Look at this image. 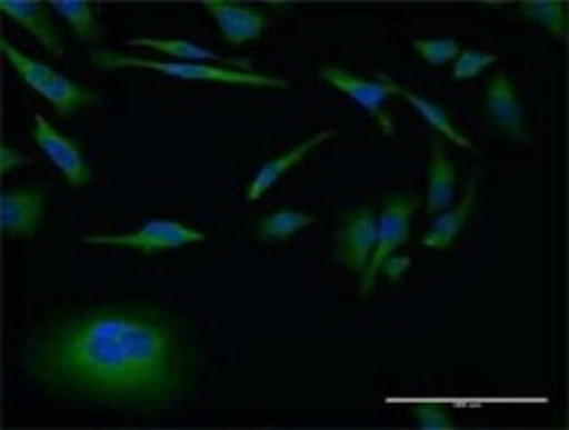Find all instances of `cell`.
<instances>
[{
  "mask_svg": "<svg viewBox=\"0 0 569 430\" xmlns=\"http://www.w3.org/2000/svg\"><path fill=\"white\" fill-rule=\"evenodd\" d=\"M187 328L153 306H91L34 330L21 364L58 397L153 412L184 399L199 373Z\"/></svg>",
  "mask_w": 569,
  "mask_h": 430,
  "instance_id": "1",
  "label": "cell"
},
{
  "mask_svg": "<svg viewBox=\"0 0 569 430\" xmlns=\"http://www.w3.org/2000/svg\"><path fill=\"white\" fill-rule=\"evenodd\" d=\"M91 64L99 71H117V69H147L158 71L162 76L180 78V80H206L221 84H240V87H258V89H292L284 78L264 76L256 71H240L232 67L219 64H197V62H158V60H141L114 51H93Z\"/></svg>",
  "mask_w": 569,
  "mask_h": 430,
  "instance_id": "2",
  "label": "cell"
},
{
  "mask_svg": "<svg viewBox=\"0 0 569 430\" xmlns=\"http://www.w3.org/2000/svg\"><path fill=\"white\" fill-rule=\"evenodd\" d=\"M3 46V53L8 62L14 67L19 78L37 93H41L46 101H49L60 119H69L76 112L84 108H101V96L97 91H91L71 78L53 71L49 64L37 62L21 53L17 46H12L8 39L0 41Z\"/></svg>",
  "mask_w": 569,
  "mask_h": 430,
  "instance_id": "3",
  "label": "cell"
},
{
  "mask_svg": "<svg viewBox=\"0 0 569 430\" xmlns=\"http://www.w3.org/2000/svg\"><path fill=\"white\" fill-rule=\"evenodd\" d=\"M206 239L208 234L203 230L189 228L169 219H153L141 226L137 232H128V234H87L82 237V244L123 247L144 256H158L160 251H173L189 244H201Z\"/></svg>",
  "mask_w": 569,
  "mask_h": 430,
  "instance_id": "4",
  "label": "cell"
},
{
  "mask_svg": "<svg viewBox=\"0 0 569 430\" xmlns=\"http://www.w3.org/2000/svg\"><path fill=\"white\" fill-rule=\"evenodd\" d=\"M419 208V197H406V194H390L383 203V212L378 217V242L373 249V256L369 260L367 271L362 273L360 282V299H365L376 284L378 273H381L383 262L395 256L397 249L406 247L410 242V223L412 214Z\"/></svg>",
  "mask_w": 569,
  "mask_h": 430,
  "instance_id": "5",
  "label": "cell"
},
{
  "mask_svg": "<svg viewBox=\"0 0 569 430\" xmlns=\"http://www.w3.org/2000/svg\"><path fill=\"white\" fill-rule=\"evenodd\" d=\"M378 242V214L371 206L342 212L336 232V260L353 273H365Z\"/></svg>",
  "mask_w": 569,
  "mask_h": 430,
  "instance_id": "6",
  "label": "cell"
},
{
  "mask_svg": "<svg viewBox=\"0 0 569 430\" xmlns=\"http://www.w3.org/2000/svg\"><path fill=\"white\" fill-rule=\"evenodd\" d=\"M32 139L37 141V147L46 153L58 169L64 176L67 184L71 189H82L93 180L91 167L87 164L80 143L60 130H56L49 121H46L41 114H34V128H32Z\"/></svg>",
  "mask_w": 569,
  "mask_h": 430,
  "instance_id": "7",
  "label": "cell"
},
{
  "mask_svg": "<svg viewBox=\"0 0 569 430\" xmlns=\"http://www.w3.org/2000/svg\"><path fill=\"white\" fill-rule=\"evenodd\" d=\"M486 117L488 121L519 143H531L527 132V114L517 89L506 71H497L486 84Z\"/></svg>",
  "mask_w": 569,
  "mask_h": 430,
  "instance_id": "8",
  "label": "cell"
},
{
  "mask_svg": "<svg viewBox=\"0 0 569 430\" xmlns=\"http://www.w3.org/2000/svg\"><path fill=\"white\" fill-rule=\"evenodd\" d=\"M319 76L323 82L347 93L349 99H353L360 108H365L378 123H381V128L388 137L395 134V123L386 112V103L392 93L381 80H365V78L347 71V69H340V67H321Z\"/></svg>",
  "mask_w": 569,
  "mask_h": 430,
  "instance_id": "9",
  "label": "cell"
},
{
  "mask_svg": "<svg viewBox=\"0 0 569 430\" xmlns=\"http://www.w3.org/2000/svg\"><path fill=\"white\" fill-rule=\"evenodd\" d=\"M203 10L210 12L214 23L219 26L223 41L230 46H244L249 41H258L269 26V17L251 6L228 3V0H206Z\"/></svg>",
  "mask_w": 569,
  "mask_h": 430,
  "instance_id": "10",
  "label": "cell"
},
{
  "mask_svg": "<svg viewBox=\"0 0 569 430\" xmlns=\"http://www.w3.org/2000/svg\"><path fill=\"white\" fill-rule=\"evenodd\" d=\"M3 208V230L10 237H34L46 208V197L41 189L17 187L10 189L0 199Z\"/></svg>",
  "mask_w": 569,
  "mask_h": 430,
  "instance_id": "11",
  "label": "cell"
},
{
  "mask_svg": "<svg viewBox=\"0 0 569 430\" xmlns=\"http://www.w3.org/2000/svg\"><path fill=\"white\" fill-rule=\"evenodd\" d=\"M0 10L23 30H28L53 58H64L62 34L49 14V3H39V0H3Z\"/></svg>",
  "mask_w": 569,
  "mask_h": 430,
  "instance_id": "12",
  "label": "cell"
},
{
  "mask_svg": "<svg viewBox=\"0 0 569 430\" xmlns=\"http://www.w3.org/2000/svg\"><path fill=\"white\" fill-rule=\"evenodd\" d=\"M336 134H338L336 130H321V132H317L315 137H310V139L297 143V147H295L290 153H284V156L273 158V160H267V162L256 171V176H253V180H251V184H249V189H247V199H249L251 203H256L262 194H267V191H269L284 173H288V171L295 169V167H299V164L306 160V156H308L310 151H315L317 147H321V143H326L328 139H333Z\"/></svg>",
  "mask_w": 569,
  "mask_h": 430,
  "instance_id": "13",
  "label": "cell"
},
{
  "mask_svg": "<svg viewBox=\"0 0 569 430\" xmlns=\"http://www.w3.org/2000/svg\"><path fill=\"white\" fill-rule=\"evenodd\" d=\"M128 46L132 48H151V51L156 53H162V56H171L176 58L178 62H197V64H219V67H232V69H240V71H253L251 62L249 60H240V58H226V56H219L214 51H210V48H203V46H197L192 41H184V39H149V37H134V39H128L126 41Z\"/></svg>",
  "mask_w": 569,
  "mask_h": 430,
  "instance_id": "14",
  "label": "cell"
},
{
  "mask_svg": "<svg viewBox=\"0 0 569 430\" xmlns=\"http://www.w3.org/2000/svg\"><path fill=\"white\" fill-rule=\"evenodd\" d=\"M456 197V167L449 162L445 141L431 139V164H429V189H426V212L431 217L442 214L451 208Z\"/></svg>",
  "mask_w": 569,
  "mask_h": 430,
  "instance_id": "15",
  "label": "cell"
},
{
  "mask_svg": "<svg viewBox=\"0 0 569 430\" xmlns=\"http://www.w3.org/2000/svg\"><path fill=\"white\" fill-rule=\"evenodd\" d=\"M479 171H473L469 184H467V191L465 197L460 199V203L449 210V212H442L433 226L429 228V232H426L421 237V244L426 249H436V251H445L453 244V239L460 234V230L465 228L471 210H473V201H477V194H479Z\"/></svg>",
  "mask_w": 569,
  "mask_h": 430,
  "instance_id": "16",
  "label": "cell"
},
{
  "mask_svg": "<svg viewBox=\"0 0 569 430\" xmlns=\"http://www.w3.org/2000/svg\"><path fill=\"white\" fill-rule=\"evenodd\" d=\"M378 80H381V82L390 89L392 96H401V99H406V101L415 108V112H417L419 117H423V121L429 123L438 134L447 137L449 141L456 143V147H460V149H465V151H471V153L477 151V149H473V143H471L465 134H460V132L456 130V126L451 123V119H449V114H447V110H445L442 106H438V103H433V101H429V99H423V96H419V93L410 91L408 87L395 82V80H392L390 76H386V73H378Z\"/></svg>",
  "mask_w": 569,
  "mask_h": 430,
  "instance_id": "17",
  "label": "cell"
},
{
  "mask_svg": "<svg viewBox=\"0 0 569 430\" xmlns=\"http://www.w3.org/2000/svg\"><path fill=\"white\" fill-rule=\"evenodd\" d=\"M53 12H58L73 30V34L84 43H97L103 39L106 30L99 23L97 8L91 3H80V0H53L49 3Z\"/></svg>",
  "mask_w": 569,
  "mask_h": 430,
  "instance_id": "18",
  "label": "cell"
},
{
  "mask_svg": "<svg viewBox=\"0 0 569 430\" xmlns=\"http://www.w3.org/2000/svg\"><path fill=\"white\" fill-rule=\"evenodd\" d=\"M317 217L299 210H278L273 214H267L258 228H256V239L262 244H273V242H284L292 234L301 232L308 226H315Z\"/></svg>",
  "mask_w": 569,
  "mask_h": 430,
  "instance_id": "19",
  "label": "cell"
},
{
  "mask_svg": "<svg viewBox=\"0 0 569 430\" xmlns=\"http://www.w3.org/2000/svg\"><path fill=\"white\" fill-rule=\"evenodd\" d=\"M521 17L551 32L560 43L567 41V3L565 0H527L517 6Z\"/></svg>",
  "mask_w": 569,
  "mask_h": 430,
  "instance_id": "20",
  "label": "cell"
},
{
  "mask_svg": "<svg viewBox=\"0 0 569 430\" xmlns=\"http://www.w3.org/2000/svg\"><path fill=\"white\" fill-rule=\"evenodd\" d=\"M412 48L431 67H442L460 56L462 43L456 39H415Z\"/></svg>",
  "mask_w": 569,
  "mask_h": 430,
  "instance_id": "21",
  "label": "cell"
},
{
  "mask_svg": "<svg viewBox=\"0 0 569 430\" xmlns=\"http://www.w3.org/2000/svg\"><path fill=\"white\" fill-rule=\"evenodd\" d=\"M497 62V56L483 53V51H473V48H462L460 56L456 58L453 64V80H471L477 78L481 71H486L490 64Z\"/></svg>",
  "mask_w": 569,
  "mask_h": 430,
  "instance_id": "22",
  "label": "cell"
},
{
  "mask_svg": "<svg viewBox=\"0 0 569 430\" xmlns=\"http://www.w3.org/2000/svg\"><path fill=\"white\" fill-rule=\"evenodd\" d=\"M415 421L423 430H451L456 423L451 421L449 412L436 403H421L415 408Z\"/></svg>",
  "mask_w": 569,
  "mask_h": 430,
  "instance_id": "23",
  "label": "cell"
},
{
  "mask_svg": "<svg viewBox=\"0 0 569 430\" xmlns=\"http://www.w3.org/2000/svg\"><path fill=\"white\" fill-rule=\"evenodd\" d=\"M410 258H406V256H390L386 262H383V267H381V271L386 273V278H388V282H397L408 269H410Z\"/></svg>",
  "mask_w": 569,
  "mask_h": 430,
  "instance_id": "24",
  "label": "cell"
},
{
  "mask_svg": "<svg viewBox=\"0 0 569 430\" xmlns=\"http://www.w3.org/2000/svg\"><path fill=\"white\" fill-rule=\"evenodd\" d=\"M26 164H32V160L26 153H21V151L8 147V143H3V160H0V169H3V173H10L12 169L26 167Z\"/></svg>",
  "mask_w": 569,
  "mask_h": 430,
  "instance_id": "25",
  "label": "cell"
}]
</instances>
